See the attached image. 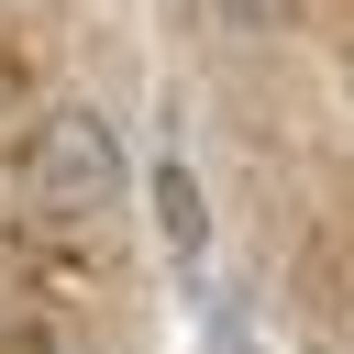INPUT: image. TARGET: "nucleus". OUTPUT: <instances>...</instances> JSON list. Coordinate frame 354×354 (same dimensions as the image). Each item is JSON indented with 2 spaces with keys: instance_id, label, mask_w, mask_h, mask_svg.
I'll return each instance as SVG.
<instances>
[{
  "instance_id": "1",
  "label": "nucleus",
  "mask_w": 354,
  "mask_h": 354,
  "mask_svg": "<svg viewBox=\"0 0 354 354\" xmlns=\"http://www.w3.org/2000/svg\"><path fill=\"white\" fill-rule=\"evenodd\" d=\"M22 188H33V210H44V221H111L133 177H122V144H111V122H100V111H55V122L33 133Z\"/></svg>"
},
{
  "instance_id": "2",
  "label": "nucleus",
  "mask_w": 354,
  "mask_h": 354,
  "mask_svg": "<svg viewBox=\"0 0 354 354\" xmlns=\"http://www.w3.org/2000/svg\"><path fill=\"white\" fill-rule=\"evenodd\" d=\"M155 232H166L177 254L210 243V210H199V177H188V166H155Z\"/></svg>"
},
{
  "instance_id": "3",
  "label": "nucleus",
  "mask_w": 354,
  "mask_h": 354,
  "mask_svg": "<svg viewBox=\"0 0 354 354\" xmlns=\"http://www.w3.org/2000/svg\"><path fill=\"white\" fill-rule=\"evenodd\" d=\"M199 22L243 44V33H277V22H288V0H199Z\"/></svg>"
},
{
  "instance_id": "4",
  "label": "nucleus",
  "mask_w": 354,
  "mask_h": 354,
  "mask_svg": "<svg viewBox=\"0 0 354 354\" xmlns=\"http://www.w3.org/2000/svg\"><path fill=\"white\" fill-rule=\"evenodd\" d=\"M210 354H254V343H243V321H232V310H210Z\"/></svg>"
},
{
  "instance_id": "5",
  "label": "nucleus",
  "mask_w": 354,
  "mask_h": 354,
  "mask_svg": "<svg viewBox=\"0 0 354 354\" xmlns=\"http://www.w3.org/2000/svg\"><path fill=\"white\" fill-rule=\"evenodd\" d=\"M11 354H44V343H11Z\"/></svg>"
}]
</instances>
